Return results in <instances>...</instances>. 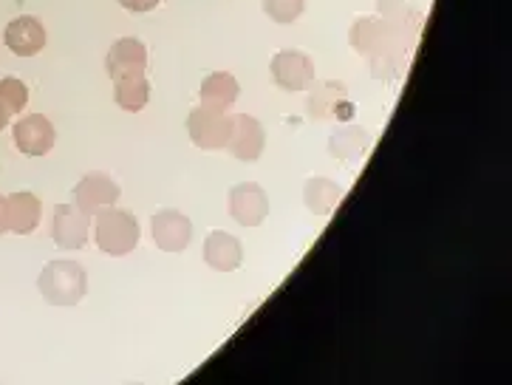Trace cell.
<instances>
[{
  "label": "cell",
  "mask_w": 512,
  "mask_h": 385,
  "mask_svg": "<svg viewBox=\"0 0 512 385\" xmlns=\"http://www.w3.org/2000/svg\"><path fill=\"white\" fill-rule=\"evenodd\" d=\"M37 289L51 306L71 309L88 295V272H85L80 261H68V258L49 261L46 267L40 269Z\"/></svg>",
  "instance_id": "1"
},
{
  "label": "cell",
  "mask_w": 512,
  "mask_h": 385,
  "mask_svg": "<svg viewBox=\"0 0 512 385\" xmlns=\"http://www.w3.org/2000/svg\"><path fill=\"white\" fill-rule=\"evenodd\" d=\"M402 34L405 29L399 26V20L360 17L348 32V43L368 60H388V57H397L402 49Z\"/></svg>",
  "instance_id": "2"
},
{
  "label": "cell",
  "mask_w": 512,
  "mask_h": 385,
  "mask_svg": "<svg viewBox=\"0 0 512 385\" xmlns=\"http://www.w3.org/2000/svg\"><path fill=\"white\" fill-rule=\"evenodd\" d=\"M94 221V241L105 255H114V258H125L139 247V221L133 216L131 210H119V207H105L97 213Z\"/></svg>",
  "instance_id": "3"
},
{
  "label": "cell",
  "mask_w": 512,
  "mask_h": 385,
  "mask_svg": "<svg viewBox=\"0 0 512 385\" xmlns=\"http://www.w3.org/2000/svg\"><path fill=\"white\" fill-rule=\"evenodd\" d=\"M232 117L227 111H215L207 105H196L187 117V136L201 151H227Z\"/></svg>",
  "instance_id": "4"
},
{
  "label": "cell",
  "mask_w": 512,
  "mask_h": 385,
  "mask_svg": "<svg viewBox=\"0 0 512 385\" xmlns=\"http://www.w3.org/2000/svg\"><path fill=\"white\" fill-rule=\"evenodd\" d=\"M269 71H272V80L278 88L289 91V94H298V91H309L317 80L314 74V60L300 49H281L272 63H269Z\"/></svg>",
  "instance_id": "5"
},
{
  "label": "cell",
  "mask_w": 512,
  "mask_h": 385,
  "mask_svg": "<svg viewBox=\"0 0 512 385\" xmlns=\"http://www.w3.org/2000/svg\"><path fill=\"white\" fill-rule=\"evenodd\" d=\"M150 238L162 252H184L193 241V221L176 207H162L150 216Z\"/></svg>",
  "instance_id": "6"
},
{
  "label": "cell",
  "mask_w": 512,
  "mask_h": 385,
  "mask_svg": "<svg viewBox=\"0 0 512 385\" xmlns=\"http://www.w3.org/2000/svg\"><path fill=\"white\" fill-rule=\"evenodd\" d=\"M230 218L241 227H261L269 216V196L258 182H241L230 190L227 199Z\"/></svg>",
  "instance_id": "7"
},
{
  "label": "cell",
  "mask_w": 512,
  "mask_h": 385,
  "mask_svg": "<svg viewBox=\"0 0 512 385\" xmlns=\"http://www.w3.org/2000/svg\"><path fill=\"white\" fill-rule=\"evenodd\" d=\"M91 230V218L85 216L77 204H57L51 216V238L60 250H83Z\"/></svg>",
  "instance_id": "8"
},
{
  "label": "cell",
  "mask_w": 512,
  "mask_h": 385,
  "mask_svg": "<svg viewBox=\"0 0 512 385\" xmlns=\"http://www.w3.org/2000/svg\"><path fill=\"white\" fill-rule=\"evenodd\" d=\"M266 131L264 125L252 114H235L232 117L230 139H227V151L241 159V162H258L264 156Z\"/></svg>",
  "instance_id": "9"
},
{
  "label": "cell",
  "mask_w": 512,
  "mask_h": 385,
  "mask_svg": "<svg viewBox=\"0 0 512 385\" xmlns=\"http://www.w3.org/2000/svg\"><path fill=\"white\" fill-rule=\"evenodd\" d=\"M119 196H122L119 185H116L111 176H105V173H88L74 187V204L88 218H94L105 207H114Z\"/></svg>",
  "instance_id": "10"
},
{
  "label": "cell",
  "mask_w": 512,
  "mask_h": 385,
  "mask_svg": "<svg viewBox=\"0 0 512 385\" xmlns=\"http://www.w3.org/2000/svg\"><path fill=\"white\" fill-rule=\"evenodd\" d=\"M12 136H15V148L23 156H46L57 142L54 125L43 114L17 119V125H12Z\"/></svg>",
  "instance_id": "11"
},
{
  "label": "cell",
  "mask_w": 512,
  "mask_h": 385,
  "mask_svg": "<svg viewBox=\"0 0 512 385\" xmlns=\"http://www.w3.org/2000/svg\"><path fill=\"white\" fill-rule=\"evenodd\" d=\"M46 40H49L46 26L32 15L15 17L3 29V43L17 57H34V54H40V51L46 49Z\"/></svg>",
  "instance_id": "12"
},
{
  "label": "cell",
  "mask_w": 512,
  "mask_h": 385,
  "mask_svg": "<svg viewBox=\"0 0 512 385\" xmlns=\"http://www.w3.org/2000/svg\"><path fill=\"white\" fill-rule=\"evenodd\" d=\"M306 111L314 119H343L348 117V91L343 83H314L309 88V102H306Z\"/></svg>",
  "instance_id": "13"
},
{
  "label": "cell",
  "mask_w": 512,
  "mask_h": 385,
  "mask_svg": "<svg viewBox=\"0 0 512 385\" xmlns=\"http://www.w3.org/2000/svg\"><path fill=\"white\" fill-rule=\"evenodd\" d=\"M105 68L111 74V80L122 77V74H145L148 68V46L136 37H122L108 49L105 57Z\"/></svg>",
  "instance_id": "14"
},
{
  "label": "cell",
  "mask_w": 512,
  "mask_h": 385,
  "mask_svg": "<svg viewBox=\"0 0 512 385\" xmlns=\"http://www.w3.org/2000/svg\"><path fill=\"white\" fill-rule=\"evenodd\" d=\"M204 264L215 272H235L244 264V247L232 233L213 230L204 238Z\"/></svg>",
  "instance_id": "15"
},
{
  "label": "cell",
  "mask_w": 512,
  "mask_h": 385,
  "mask_svg": "<svg viewBox=\"0 0 512 385\" xmlns=\"http://www.w3.org/2000/svg\"><path fill=\"white\" fill-rule=\"evenodd\" d=\"M6 216H9V233L29 235L40 227L43 204L32 190H17L6 196Z\"/></svg>",
  "instance_id": "16"
},
{
  "label": "cell",
  "mask_w": 512,
  "mask_h": 385,
  "mask_svg": "<svg viewBox=\"0 0 512 385\" xmlns=\"http://www.w3.org/2000/svg\"><path fill=\"white\" fill-rule=\"evenodd\" d=\"M199 97L201 105L230 114L232 105L241 97V85H238V80L232 77L230 71H213V74H207V77L201 80Z\"/></svg>",
  "instance_id": "17"
},
{
  "label": "cell",
  "mask_w": 512,
  "mask_h": 385,
  "mask_svg": "<svg viewBox=\"0 0 512 385\" xmlns=\"http://www.w3.org/2000/svg\"><path fill=\"white\" fill-rule=\"evenodd\" d=\"M343 185L331 182L326 176H314L303 185V204L312 216H329L331 210L343 201Z\"/></svg>",
  "instance_id": "18"
},
{
  "label": "cell",
  "mask_w": 512,
  "mask_h": 385,
  "mask_svg": "<svg viewBox=\"0 0 512 385\" xmlns=\"http://www.w3.org/2000/svg\"><path fill=\"white\" fill-rule=\"evenodd\" d=\"M114 102L128 111V114H139L145 111L150 102V80L145 74H122L114 80Z\"/></svg>",
  "instance_id": "19"
},
{
  "label": "cell",
  "mask_w": 512,
  "mask_h": 385,
  "mask_svg": "<svg viewBox=\"0 0 512 385\" xmlns=\"http://www.w3.org/2000/svg\"><path fill=\"white\" fill-rule=\"evenodd\" d=\"M371 148V134L363 131L360 125H346V128H337L329 136V153L340 162H357L363 159L365 153Z\"/></svg>",
  "instance_id": "20"
},
{
  "label": "cell",
  "mask_w": 512,
  "mask_h": 385,
  "mask_svg": "<svg viewBox=\"0 0 512 385\" xmlns=\"http://www.w3.org/2000/svg\"><path fill=\"white\" fill-rule=\"evenodd\" d=\"M26 105H29L26 83L17 80V77H3L0 80V111L9 114V117H17V114L26 111Z\"/></svg>",
  "instance_id": "21"
},
{
  "label": "cell",
  "mask_w": 512,
  "mask_h": 385,
  "mask_svg": "<svg viewBox=\"0 0 512 385\" xmlns=\"http://www.w3.org/2000/svg\"><path fill=\"white\" fill-rule=\"evenodd\" d=\"M261 6H264L266 17L281 26L295 23L306 12V0H261Z\"/></svg>",
  "instance_id": "22"
},
{
  "label": "cell",
  "mask_w": 512,
  "mask_h": 385,
  "mask_svg": "<svg viewBox=\"0 0 512 385\" xmlns=\"http://www.w3.org/2000/svg\"><path fill=\"white\" fill-rule=\"evenodd\" d=\"M413 0H377V12L380 17H388V20H397L408 12Z\"/></svg>",
  "instance_id": "23"
},
{
  "label": "cell",
  "mask_w": 512,
  "mask_h": 385,
  "mask_svg": "<svg viewBox=\"0 0 512 385\" xmlns=\"http://www.w3.org/2000/svg\"><path fill=\"white\" fill-rule=\"evenodd\" d=\"M125 12H133V15H145V12H153L162 0H116Z\"/></svg>",
  "instance_id": "24"
},
{
  "label": "cell",
  "mask_w": 512,
  "mask_h": 385,
  "mask_svg": "<svg viewBox=\"0 0 512 385\" xmlns=\"http://www.w3.org/2000/svg\"><path fill=\"white\" fill-rule=\"evenodd\" d=\"M9 233V216H6V196H0V235Z\"/></svg>",
  "instance_id": "25"
},
{
  "label": "cell",
  "mask_w": 512,
  "mask_h": 385,
  "mask_svg": "<svg viewBox=\"0 0 512 385\" xmlns=\"http://www.w3.org/2000/svg\"><path fill=\"white\" fill-rule=\"evenodd\" d=\"M9 114H3V111H0V131H3V128H6V125H9Z\"/></svg>",
  "instance_id": "26"
}]
</instances>
